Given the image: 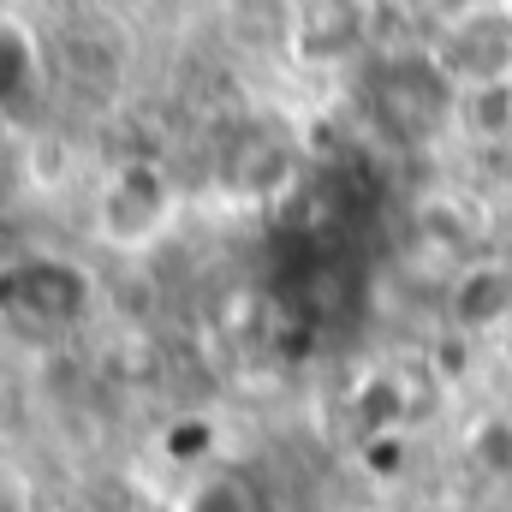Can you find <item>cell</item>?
Here are the masks:
<instances>
[{"mask_svg":"<svg viewBox=\"0 0 512 512\" xmlns=\"http://www.w3.org/2000/svg\"><path fill=\"white\" fill-rule=\"evenodd\" d=\"M370 114H376V126L387 137L423 143V137H435L459 114V84L441 72V60L399 54V60H387L382 72H376V84H370Z\"/></svg>","mask_w":512,"mask_h":512,"instance_id":"1","label":"cell"},{"mask_svg":"<svg viewBox=\"0 0 512 512\" xmlns=\"http://www.w3.org/2000/svg\"><path fill=\"white\" fill-rule=\"evenodd\" d=\"M90 310V274L66 256H18L0 268V316L24 328H66Z\"/></svg>","mask_w":512,"mask_h":512,"instance_id":"2","label":"cell"},{"mask_svg":"<svg viewBox=\"0 0 512 512\" xmlns=\"http://www.w3.org/2000/svg\"><path fill=\"white\" fill-rule=\"evenodd\" d=\"M173 215V185L155 161H120L108 167L102 191H96V233L120 251L149 245Z\"/></svg>","mask_w":512,"mask_h":512,"instance_id":"3","label":"cell"},{"mask_svg":"<svg viewBox=\"0 0 512 512\" xmlns=\"http://www.w3.org/2000/svg\"><path fill=\"white\" fill-rule=\"evenodd\" d=\"M441 72L459 84V90H495L512 84V24L495 12H471L459 18L447 36H441Z\"/></svg>","mask_w":512,"mask_h":512,"instance_id":"4","label":"cell"},{"mask_svg":"<svg viewBox=\"0 0 512 512\" xmlns=\"http://www.w3.org/2000/svg\"><path fill=\"white\" fill-rule=\"evenodd\" d=\"M447 316L459 334H501L512 322V262H465L447 286Z\"/></svg>","mask_w":512,"mask_h":512,"instance_id":"5","label":"cell"},{"mask_svg":"<svg viewBox=\"0 0 512 512\" xmlns=\"http://www.w3.org/2000/svg\"><path fill=\"white\" fill-rule=\"evenodd\" d=\"M42 96V42L24 18H0V120L30 114Z\"/></svg>","mask_w":512,"mask_h":512,"instance_id":"6","label":"cell"},{"mask_svg":"<svg viewBox=\"0 0 512 512\" xmlns=\"http://www.w3.org/2000/svg\"><path fill=\"white\" fill-rule=\"evenodd\" d=\"M286 173H292V155H286V143L268 126H245L227 143V185H233V191L262 197V191H274Z\"/></svg>","mask_w":512,"mask_h":512,"instance_id":"7","label":"cell"},{"mask_svg":"<svg viewBox=\"0 0 512 512\" xmlns=\"http://www.w3.org/2000/svg\"><path fill=\"white\" fill-rule=\"evenodd\" d=\"M465 459L495 477V483H512V411H483L465 435Z\"/></svg>","mask_w":512,"mask_h":512,"instance_id":"8","label":"cell"},{"mask_svg":"<svg viewBox=\"0 0 512 512\" xmlns=\"http://www.w3.org/2000/svg\"><path fill=\"white\" fill-rule=\"evenodd\" d=\"M179 512H256V495H251L245 477H233V471H209V477H197V483L185 489Z\"/></svg>","mask_w":512,"mask_h":512,"instance_id":"9","label":"cell"},{"mask_svg":"<svg viewBox=\"0 0 512 512\" xmlns=\"http://www.w3.org/2000/svg\"><path fill=\"white\" fill-rule=\"evenodd\" d=\"M477 137H501L512 126V84H495V90H459V114Z\"/></svg>","mask_w":512,"mask_h":512,"instance_id":"10","label":"cell"},{"mask_svg":"<svg viewBox=\"0 0 512 512\" xmlns=\"http://www.w3.org/2000/svg\"><path fill=\"white\" fill-rule=\"evenodd\" d=\"M36 507V495H30V477L12 465V459H0V512H30Z\"/></svg>","mask_w":512,"mask_h":512,"instance_id":"11","label":"cell"},{"mask_svg":"<svg viewBox=\"0 0 512 512\" xmlns=\"http://www.w3.org/2000/svg\"><path fill=\"white\" fill-rule=\"evenodd\" d=\"M495 346H501V358H507V370H512V322L501 328V334H495Z\"/></svg>","mask_w":512,"mask_h":512,"instance_id":"12","label":"cell"}]
</instances>
